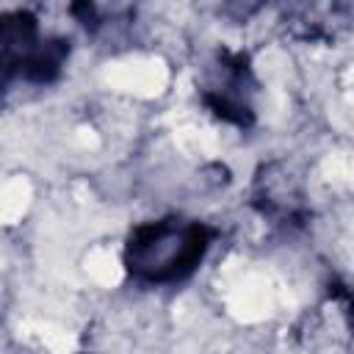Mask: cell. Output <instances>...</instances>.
<instances>
[{"instance_id": "1", "label": "cell", "mask_w": 354, "mask_h": 354, "mask_svg": "<svg viewBox=\"0 0 354 354\" xmlns=\"http://www.w3.org/2000/svg\"><path fill=\"white\" fill-rule=\"evenodd\" d=\"M207 246L210 230L199 221H147L130 232L124 246V266L141 282H177L196 271Z\"/></svg>"}, {"instance_id": "2", "label": "cell", "mask_w": 354, "mask_h": 354, "mask_svg": "<svg viewBox=\"0 0 354 354\" xmlns=\"http://www.w3.org/2000/svg\"><path fill=\"white\" fill-rule=\"evenodd\" d=\"M69 44L64 39H41L39 22L30 11L0 14V83L25 77L30 83H50L58 77Z\"/></svg>"}]
</instances>
